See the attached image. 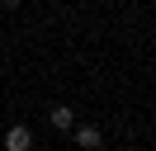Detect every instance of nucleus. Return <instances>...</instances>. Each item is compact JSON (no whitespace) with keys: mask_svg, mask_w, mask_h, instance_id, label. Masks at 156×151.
Instances as JSON below:
<instances>
[{"mask_svg":"<svg viewBox=\"0 0 156 151\" xmlns=\"http://www.w3.org/2000/svg\"><path fill=\"white\" fill-rule=\"evenodd\" d=\"M33 146V132L29 128H10L5 132V151H29Z\"/></svg>","mask_w":156,"mask_h":151,"instance_id":"nucleus-1","label":"nucleus"},{"mask_svg":"<svg viewBox=\"0 0 156 151\" xmlns=\"http://www.w3.org/2000/svg\"><path fill=\"white\" fill-rule=\"evenodd\" d=\"M76 142H80L85 151H95L99 142H104V132H99V128H76Z\"/></svg>","mask_w":156,"mask_h":151,"instance_id":"nucleus-2","label":"nucleus"},{"mask_svg":"<svg viewBox=\"0 0 156 151\" xmlns=\"http://www.w3.org/2000/svg\"><path fill=\"white\" fill-rule=\"evenodd\" d=\"M52 128H62V132H66V128H76V113H71L66 104H57V109H52Z\"/></svg>","mask_w":156,"mask_h":151,"instance_id":"nucleus-3","label":"nucleus"},{"mask_svg":"<svg viewBox=\"0 0 156 151\" xmlns=\"http://www.w3.org/2000/svg\"><path fill=\"white\" fill-rule=\"evenodd\" d=\"M0 9H19V0H0Z\"/></svg>","mask_w":156,"mask_h":151,"instance_id":"nucleus-4","label":"nucleus"}]
</instances>
